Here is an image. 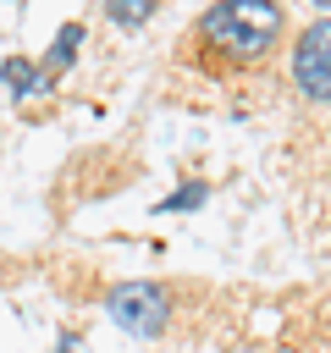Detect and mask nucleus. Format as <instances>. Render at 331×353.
I'll use <instances>...</instances> for the list:
<instances>
[{
	"instance_id": "4",
	"label": "nucleus",
	"mask_w": 331,
	"mask_h": 353,
	"mask_svg": "<svg viewBox=\"0 0 331 353\" xmlns=\"http://www.w3.org/2000/svg\"><path fill=\"white\" fill-rule=\"evenodd\" d=\"M77 44H83V22H66L61 33H55V44H50V61L39 66V77L50 83V77H61L72 61H77Z\"/></svg>"
},
{
	"instance_id": "6",
	"label": "nucleus",
	"mask_w": 331,
	"mask_h": 353,
	"mask_svg": "<svg viewBox=\"0 0 331 353\" xmlns=\"http://www.w3.org/2000/svg\"><path fill=\"white\" fill-rule=\"evenodd\" d=\"M154 11H160V0H105V17H110L116 28H127V33L143 28Z\"/></svg>"
},
{
	"instance_id": "8",
	"label": "nucleus",
	"mask_w": 331,
	"mask_h": 353,
	"mask_svg": "<svg viewBox=\"0 0 331 353\" xmlns=\"http://www.w3.org/2000/svg\"><path fill=\"white\" fill-rule=\"evenodd\" d=\"M55 353H72V331H66V336H61V347H55Z\"/></svg>"
},
{
	"instance_id": "5",
	"label": "nucleus",
	"mask_w": 331,
	"mask_h": 353,
	"mask_svg": "<svg viewBox=\"0 0 331 353\" xmlns=\"http://www.w3.org/2000/svg\"><path fill=\"white\" fill-rule=\"evenodd\" d=\"M0 83L11 88V99H28V94L44 88V77H39V66H33L28 55H6V61H0Z\"/></svg>"
},
{
	"instance_id": "1",
	"label": "nucleus",
	"mask_w": 331,
	"mask_h": 353,
	"mask_svg": "<svg viewBox=\"0 0 331 353\" xmlns=\"http://www.w3.org/2000/svg\"><path fill=\"white\" fill-rule=\"evenodd\" d=\"M281 39H287L281 0H215L188 33V55L204 72H248L270 61Z\"/></svg>"
},
{
	"instance_id": "2",
	"label": "nucleus",
	"mask_w": 331,
	"mask_h": 353,
	"mask_svg": "<svg viewBox=\"0 0 331 353\" xmlns=\"http://www.w3.org/2000/svg\"><path fill=\"white\" fill-rule=\"evenodd\" d=\"M105 309H110V320H116L121 331H132V336H160L166 320H171V292H166L160 281H121V287H110Z\"/></svg>"
},
{
	"instance_id": "9",
	"label": "nucleus",
	"mask_w": 331,
	"mask_h": 353,
	"mask_svg": "<svg viewBox=\"0 0 331 353\" xmlns=\"http://www.w3.org/2000/svg\"><path fill=\"white\" fill-rule=\"evenodd\" d=\"M314 6H331V0H314Z\"/></svg>"
},
{
	"instance_id": "7",
	"label": "nucleus",
	"mask_w": 331,
	"mask_h": 353,
	"mask_svg": "<svg viewBox=\"0 0 331 353\" xmlns=\"http://www.w3.org/2000/svg\"><path fill=\"white\" fill-rule=\"evenodd\" d=\"M204 199H210V182H188V188L166 193V199H160V210H177V215H182V210H199Z\"/></svg>"
},
{
	"instance_id": "3",
	"label": "nucleus",
	"mask_w": 331,
	"mask_h": 353,
	"mask_svg": "<svg viewBox=\"0 0 331 353\" xmlns=\"http://www.w3.org/2000/svg\"><path fill=\"white\" fill-rule=\"evenodd\" d=\"M292 83H298L303 99L331 105V17L298 33V44H292Z\"/></svg>"
}]
</instances>
